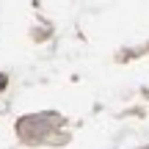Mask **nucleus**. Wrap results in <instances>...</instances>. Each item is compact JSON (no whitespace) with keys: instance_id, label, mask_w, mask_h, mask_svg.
Here are the masks:
<instances>
[{"instance_id":"1","label":"nucleus","mask_w":149,"mask_h":149,"mask_svg":"<svg viewBox=\"0 0 149 149\" xmlns=\"http://www.w3.org/2000/svg\"><path fill=\"white\" fill-rule=\"evenodd\" d=\"M3 86H6V77H0V88H3Z\"/></svg>"}]
</instances>
